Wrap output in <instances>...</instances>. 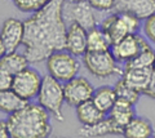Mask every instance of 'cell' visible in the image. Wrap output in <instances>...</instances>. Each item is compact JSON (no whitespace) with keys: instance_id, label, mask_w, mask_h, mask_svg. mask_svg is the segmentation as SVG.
I'll return each instance as SVG.
<instances>
[{"instance_id":"cell-33","label":"cell","mask_w":155,"mask_h":138,"mask_svg":"<svg viewBox=\"0 0 155 138\" xmlns=\"http://www.w3.org/2000/svg\"><path fill=\"white\" fill-rule=\"evenodd\" d=\"M154 70H155V63H154Z\"/></svg>"},{"instance_id":"cell-30","label":"cell","mask_w":155,"mask_h":138,"mask_svg":"<svg viewBox=\"0 0 155 138\" xmlns=\"http://www.w3.org/2000/svg\"><path fill=\"white\" fill-rule=\"evenodd\" d=\"M0 138H11V133H9L8 124L5 120L0 121Z\"/></svg>"},{"instance_id":"cell-26","label":"cell","mask_w":155,"mask_h":138,"mask_svg":"<svg viewBox=\"0 0 155 138\" xmlns=\"http://www.w3.org/2000/svg\"><path fill=\"white\" fill-rule=\"evenodd\" d=\"M143 34L149 41L155 44V13L143 20Z\"/></svg>"},{"instance_id":"cell-9","label":"cell","mask_w":155,"mask_h":138,"mask_svg":"<svg viewBox=\"0 0 155 138\" xmlns=\"http://www.w3.org/2000/svg\"><path fill=\"white\" fill-rule=\"evenodd\" d=\"M65 90V99L70 106H79L80 103L87 102L92 99L94 94V88L85 78L76 76L71 79L70 82L65 83L64 85Z\"/></svg>"},{"instance_id":"cell-19","label":"cell","mask_w":155,"mask_h":138,"mask_svg":"<svg viewBox=\"0 0 155 138\" xmlns=\"http://www.w3.org/2000/svg\"><path fill=\"white\" fill-rule=\"evenodd\" d=\"M113 48V43L107 34L101 27H94L88 31V43H87V52H107Z\"/></svg>"},{"instance_id":"cell-13","label":"cell","mask_w":155,"mask_h":138,"mask_svg":"<svg viewBox=\"0 0 155 138\" xmlns=\"http://www.w3.org/2000/svg\"><path fill=\"white\" fill-rule=\"evenodd\" d=\"M114 12H128L146 20L155 13V0H116Z\"/></svg>"},{"instance_id":"cell-4","label":"cell","mask_w":155,"mask_h":138,"mask_svg":"<svg viewBox=\"0 0 155 138\" xmlns=\"http://www.w3.org/2000/svg\"><path fill=\"white\" fill-rule=\"evenodd\" d=\"M140 26L141 20L134 14L128 12H114L104 20L101 28L107 34L113 45H115L125 36L137 34Z\"/></svg>"},{"instance_id":"cell-18","label":"cell","mask_w":155,"mask_h":138,"mask_svg":"<svg viewBox=\"0 0 155 138\" xmlns=\"http://www.w3.org/2000/svg\"><path fill=\"white\" fill-rule=\"evenodd\" d=\"M28 104V101L16 93L13 89L0 92V110L5 114H14Z\"/></svg>"},{"instance_id":"cell-20","label":"cell","mask_w":155,"mask_h":138,"mask_svg":"<svg viewBox=\"0 0 155 138\" xmlns=\"http://www.w3.org/2000/svg\"><path fill=\"white\" fill-rule=\"evenodd\" d=\"M28 63H30V61L27 59L25 54H19L13 52V53H8L2 57V59H0V70L9 72L14 76L25 69H27Z\"/></svg>"},{"instance_id":"cell-16","label":"cell","mask_w":155,"mask_h":138,"mask_svg":"<svg viewBox=\"0 0 155 138\" xmlns=\"http://www.w3.org/2000/svg\"><path fill=\"white\" fill-rule=\"evenodd\" d=\"M105 115L106 114L101 111L92 99L76 106V117L81 125L97 124V123H100L101 120H104L106 117Z\"/></svg>"},{"instance_id":"cell-1","label":"cell","mask_w":155,"mask_h":138,"mask_svg":"<svg viewBox=\"0 0 155 138\" xmlns=\"http://www.w3.org/2000/svg\"><path fill=\"white\" fill-rule=\"evenodd\" d=\"M66 0H52L25 22V56L30 63L47 61L54 52L65 50L67 27L65 23Z\"/></svg>"},{"instance_id":"cell-22","label":"cell","mask_w":155,"mask_h":138,"mask_svg":"<svg viewBox=\"0 0 155 138\" xmlns=\"http://www.w3.org/2000/svg\"><path fill=\"white\" fill-rule=\"evenodd\" d=\"M110 114V117L118 125H120L124 129L125 125L129 124L130 120L134 117V110H133V106L129 104L127 102H123V101H116L115 106L111 108ZM124 132V130H123Z\"/></svg>"},{"instance_id":"cell-8","label":"cell","mask_w":155,"mask_h":138,"mask_svg":"<svg viewBox=\"0 0 155 138\" xmlns=\"http://www.w3.org/2000/svg\"><path fill=\"white\" fill-rule=\"evenodd\" d=\"M43 83V78L36 70L27 67L13 78L12 89L27 101L38 97Z\"/></svg>"},{"instance_id":"cell-12","label":"cell","mask_w":155,"mask_h":138,"mask_svg":"<svg viewBox=\"0 0 155 138\" xmlns=\"http://www.w3.org/2000/svg\"><path fill=\"white\" fill-rule=\"evenodd\" d=\"M87 43H88V31L78 23L71 22L67 28L65 50L75 57L84 56L87 53Z\"/></svg>"},{"instance_id":"cell-32","label":"cell","mask_w":155,"mask_h":138,"mask_svg":"<svg viewBox=\"0 0 155 138\" xmlns=\"http://www.w3.org/2000/svg\"><path fill=\"white\" fill-rule=\"evenodd\" d=\"M153 138H155V133H154V136H153Z\"/></svg>"},{"instance_id":"cell-6","label":"cell","mask_w":155,"mask_h":138,"mask_svg":"<svg viewBox=\"0 0 155 138\" xmlns=\"http://www.w3.org/2000/svg\"><path fill=\"white\" fill-rule=\"evenodd\" d=\"M83 62L85 69L89 72L100 79L110 78L116 74H122V70L118 66V61L114 57L113 52H87L83 56Z\"/></svg>"},{"instance_id":"cell-14","label":"cell","mask_w":155,"mask_h":138,"mask_svg":"<svg viewBox=\"0 0 155 138\" xmlns=\"http://www.w3.org/2000/svg\"><path fill=\"white\" fill-rule=\"evenodd\" d=\"M123 128L118 125L110 116L105 117L104 120L93 125H81L79 128V136L81 137H104V136H123Z\"/></svg>"},{"instance_id":"cell-21","label":"cell","mask_w":155,"mask_h":138,"mask_svg":"<svg viewBox=\"0 0 155 138\" xmlns=\"http://www.w3.org/2000/svg\"><path fill=\"white\" fill-rule=\"evenodd\" d=\"M92 101L94 102V104L100 108L102 112L107 114L111 111V108L115 106L118 97H116L115 89L111 87H100L98 89L94 90V94L92 97Z\"/></svg>"},{"instance_id":"cell-17","label":"cell","mask_w":155,"mask_h":138,"mask_svg":"<svg viewBox=\"0 0 155 138\" xmlns=\"http://www.w3.org/2000/svg\"><path fill=\"white\" fill-rule=\"evenodd\" d=\"M153 125L147 119L134 116L129 124L125 125L123 137L124 138H153Z\"/></svg>"},{"instance_id":"cell-2","label":"cell","mask_w":155,"mask_h":138,"mask_svg":"<svg viewBox=\"0 0 155 138\" xmlns=\"http://www.w3.org/2000/svg\"><path fill=\"white\" fill-rule=\"evenodd\" d=\"M51 114L39 103L11 114L7 120L11 138H49L52 132Z\"/></svg>"},{"instance_id":"cell-27","label":"cell","mask_w":155,"mask_h":138,"mask_svg":"<svg viewBox=\"0 0 155 138\" xmlns=\"http://www.w3.org/2000/svg\"><path fill=\"white\" fill-rule=\"evenodd\" d=\"M88 2L96 11L106 12V11H114L116 0H88Z\"/></svg>"},{"instance_id":"cell-28","label":"cell","mask_w":155,"mask_h":138,"mask_svg":"<svg viewBox=\"0 0 155 138\" xmlns=\"http://www.w3.org/2000/svg\"><path fill=\"white\" fill-rule=\"evenodd\" d=\"M13 78H14V76L11 75L9 72H5V71L0 70V92H2V90H9V89H12Z\"/></svg>"},{"instance_id":"cell-25","label":"cell","mask_w":155,"mask_h":138,"mask_svg":"<svg viewBox=\"0 0 155 138\" xmlns=\"http://www.w3.org/2000/svg\"><path fill=\"white\" fill-rule=\"evenodd\" d=\"M12 2L16 5V8H18L21 12L35 13L40 11L41 8H44L52 0H12Z\"/></svg>"},{"instance_id":"cell-5","label":"cell","mask_w":155,"mask_h":138,"mask_svg":"<svg viewBox=\"0 0 155 138\" xmlns=\"http://www.w3.org/2000/svg\"><path fill=\"white\" fill-rule=\"evenodd\" d=\"M47 69L51 76L61 83H67L76 78L80 69V63L75 56L69 52H54L47 59Z\"/></svg>"},{"instance_id":"cell-10","label":"cell","mask_w":155,"mask_h":138,"mask_svg":"<svg viewBox=\"0 0 155 138\" xmlns=\"http://www.w3.org/2000/svg\"><path fill=\"white\" fill-rule=\"evenodd\" d=\"M147 44L149 43L141 35L133 34V35L125 36L123 40H120L115 45H113L111 52H113V54L118 62L127 63L128 61L134 58Z\"/></svg>"},{"instance_id":"cell-7","label":"cell","mask_w":155,"mask_h":138,"mask_svg":"<svg viewBox=\"0 0 155 138\" xmlns=\"http://www.w3.org/2000/svg\"><path fill=\"white\" fill-rule=\"evenodd\" d=\"M25 37V22L17 18H7L2 26V39H0V54L5 56L16 52Z\"/></svg>"},{"instance_id":"cell-29","label":"cell","mask_w":155,"mask_h":138,"mask_svg":"<svg viewBox=\"0 0 155 138\" xmlns=\"http://www.w3.org/2000/svg\"><path fill=\"white\" fill-rule=\"evenodd\" d=\"M146 96H149L150 98H154L155 99V70L153 71V76H151V80H150V84L145 92Z\"/></svg>"},{"instance_id":"cell-11","label":"cell","mask_w":155,"mask_h":138,"mask_svg":"<svg viewBox=\"0 0 155 138\" xmlns=\"http://www.w3.org/2000/svg\"><path fill=\"white\" fill-rule=\"evenodd\" d=\"M67 7H69L67 14L66 16L64 14L67 20L80 25L81 27H84L87 31L97 27V18L94 14V8L91 5L89 2L67 3Z\"/></svg>"},{"instance_id":"cell-15","label":"cell","mask_w":155,"mask_h":138,"mask_svg":"<svg viewBox=\"0 0 155 138\" xmlns=\"http://www.w3.org/2000/svg\"><path fill=\"white\" fill-rule=\"evenodd\" d=\"M154 69H125L122 74V78L128 85H130L140 93L146 92L153 76Z\"/></svg>"},{"instance_id":"cell-24","label":"cell","mask_w":155,"mask_h":138,"mask_svg":"<svg viewBox=\"0 0 155 138\" xmlns=\"http://www.w3.org/2000/svg\"><path fill=\"white\" fill-rule=\"evenodd\" d=\"M115 93H116V97H118L119 101H123V102H127L129 104L134 106L137 103L138 98H140V93L138 90H136L134 88H132L130 85H128L127 83L124 82V79H119L115 84Z\"/></svg>"},{"instance_id":"cell-3","label":"cell","mask_w":155,"mask_h":138,"mask_svg":"<svg viewBox=\"0 0 155 138\" xmlns=\"http://www.w3.org/2000/svg\"><path fill=\"white\" fill-rule=\"evenodd\" d=\"M65 102V90L62 83L51 75L43 76V83L38 94V103L52 114L57 121H64L62 106Z\"/></svg>"},{"instance_id":"cell-31","label":"cell","mask_w":155,"mask_h":138,"mask_svg":"<svg viewBox=\"0 0 155 138\" xmlns=\"http://www.w3.org/2000/svg\"><path fill=\"white\" fill-rule=\"evenodd\" d=\"M67 3H83V2H88V0H66Z\"/></svg>"},{"instance_id":"cell-34","label":"cell","mask_w":155,"mask_h":138,"mask_svg":"<svg viewBox=\"0 0 155 138\" xmlns=\"http://www.w3.org/2000/svg\"><path fill=\"white\" fill-rule=\"evenodd\" d=\"M57 138H61V137H57Z\"/></svg>"},{"instance_id":"cell-23","label":"cell","mask_w":155,"mask_h":138,"mask_svg":"<svg viewBox=\"0 0 155 138\" xmlns=\"http://www.w3.org/2000/svg\"><path fill=\"white\" fill-rule=\"evenodd\" d=\"M155 50L147 44L140 53L125 63V69H154Z\"/></svg>"}]
</instances>
